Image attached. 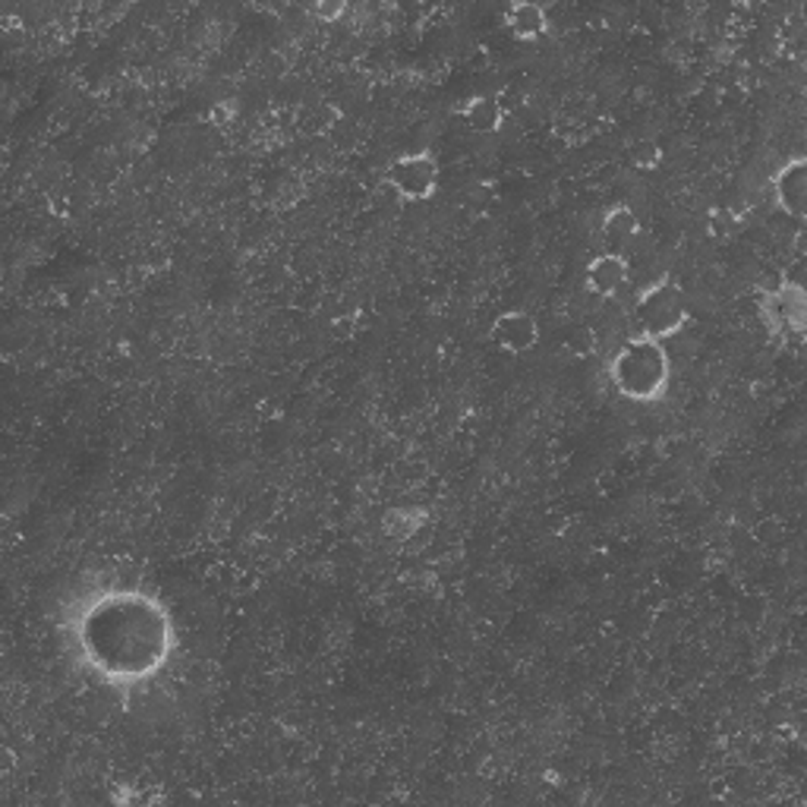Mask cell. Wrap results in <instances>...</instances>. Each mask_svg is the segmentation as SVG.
Listing matches in <instances>:
<instances>
[{
  "instance_id": "cell-1",
  "label": "cell",
  "mask_w": 807,
  "mask_h": 807,
  "mask_svg": "<svg viewBox=\"0 0 807 807\" xmlns=\"http://www.w3.org/2000/svg\"><path fill=\"white\" fill-rule=\"evenodd\" d=\"M76 647L91 669L120 685L155 675L174 650L168 609L139 590H111L76 615Z\"/></svg>"
},
{
  "instance_id": "cell-2",
  "label": "cell",
  "mask_w": 807,
  "mask_h": 807,
  "mask_svg": "<svg viewBox=\"0 0 807 807\" xmlns=\"http://www.w3.org/2000/svg\"><path fill=\"white\" fill-rule=\"evenodd\" d=\"M612 382L631 401L653 404L669 389V357L657 338H634L612 359Z\"/></svg>"
},
{
  "instance_id": "cell-3",
  "label": "cell",
  "mask_w": 807,
  "mask_h": 807,
  "mask_svg": "<svg viewBox=\"0 0 807 807\" xmlns=\"http://www.w3.org/2000/svg\"><path fill=\"white\" fill-rule=\"evenodd\" d=\"M685 316H688V303H685V291L672 281V278H662L657 281L640 303H637V319L644 326L647 338H669L685 326Z\"/></svg>"
},
{
  "instance_id": "cell-4",
  "label": "cell",
  "mask_w": 807,
  "mask_h": 807,
  "mask_svg": "<svg viewBox=\"0 0 807 807\" xmlns=\"http://www.w3.org/2000/svg\"><path fill=\"white\" fill-rule=\"evenodd\" d=\"M391 189L407 203H426L436 193L439 168L429 155H404L389 168Z\"/></svg>"
},
{
  "instance_id": "cell-5",
  "label": "cell",
  "mask_w": 807,
  "mask_h": 807,
  "mask_svg": "<svg viewBox=\"0 0 807 807\" xmlns=\"http://www.w3.org/2000/svg\"><path fill=\"white\" fill-rule=\"evenodd\" d=\"M492 334H496V344L509 354H527L534 351L539 341V326L534 316L527 313H505L496 319L492 326Z\"/></svg>"
},
{
  "instance_id": "cell-6",
  "label": "cell",
  "mask_w": 807,
  "mask_h": 807,
  "mask_svg": "<svg viewBox=\"0 0 807 807\" xmlns=\"http://www.w3.org/2000/svg\"><path fill=\"white\" fill-rule=\"evenodd\" d=\"M628 281V262L622 253H602L587 269V288L599 297H615Z\"/></svg>"
},
{
  "instance_id": "cell-7",
  "label": "cell",
  "mask_w": 807,
  "mask_h": 807,
  "mask_svg": "<svg viewBox=\"0 0 807 807\" xmlns=\"http://www.w3.org/2000/svg\"><path fill=\"white\" fill-rule=\"evenodd\" d=\"M807 199V171L805 158H792L782 171L777 174V203L782 211H788L792 218L805 215Z\"/></svg>"
},
{
  "instance_id": "cell-8",
  "label": "cell",
  "mask_w": 807,
  "mask_h": 807,
  "mask_svg": "<svg viewBox=\"0 0 807 807\" xmlns=\"http://www.w3.org/2000/svg\"><path fill=\"white\" fill-rule=\"evenodd\" d=\"M767 313L773 316L779 329L802 331V326H805V291L798 284H782L777 294L767 299Z\"/></svg>"
},
{
  "instance_id": "cell-9",
  "label": "cell",
  "mask_w": 807,
  "mask_h": 807,
  "mask_svg": "<svg viewBox=\"0 0 807 807\" xmlns=\"http://www.w3.org/2000/svg\"><path fill=\"white\" fill-rule=\"evenodd\" d=\"M505 26L521 38H537L546 32L549 20H546V10L539 3H511L505 10Z\"/></svg>"
},
{
  "instance_id": "cell-10",
  "label": "cell",
  "mask_w": 807,
  "mask_h": 807,
  "mask_svg": "<svg viewBox=\"0 0 807 807\" xmlns=\"http://www.w3.org/2000/svg\"><path fill=\"white\" fill-rule=\"evenodd\" d=\"M602 234H606V243H609V253H622L631 240H634V234H637V218H634V211L625 209V206L609 211L606 221H602Z\"/></svg>"
},
{
  "instance_id": "cell-11",
  "label": "cell",
  "mask_w": 807,
  "mask_h": 807,
  "mask_svg": "<svg viewBox=\"0 0 807 807\" xmlns=\"http://www.w3.org/2000/svg\"><path fill=\"white\" fill-rule=\"evenodd\" d=\"M464 120H467V126L477 130V133H492V130H499V123H502V108H499L496 98L479 95V98H470V101L464 105Z\"/></svg>"
}]
</instances>
